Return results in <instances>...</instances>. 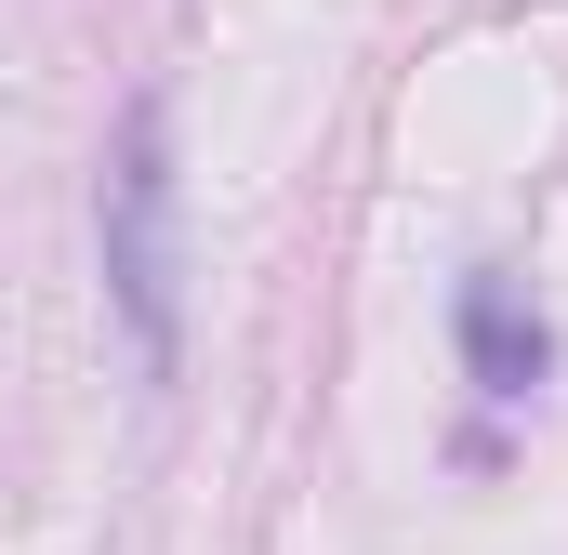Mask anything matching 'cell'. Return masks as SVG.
Returning <instances> with one entry per match:
<instances>
[{"label":"cell","mask_w":568,"mask_h":555,"mask_svg":"<svg viewBox=\"0 0 568 555\" xmlns=\"http://www.w3.org/2000/svg\"><path fill=\"white\" fill-rule=\"evenodd\" d=\"M93 225H106V291L133 317L145 371H172V344H185V239H172V120H159V93H133V120L106 145Z\"/></svg>","instance_id":"cell-1"},{"label":"cell","mask_w":568,"mask_h":555,"mask_svg":"<svg viewBox=\"0 0 568 555\" xmlns=\"http://www.w3.org/2000/svg\"><path fill=\"white\" fill-rule=\"evenodd\" d=\"M542 357H556V344H542V304H529L503 265H476L463 278V371H476V397H529Z\"/></svg>","instance_id":"cell-2"}]
</instances>
